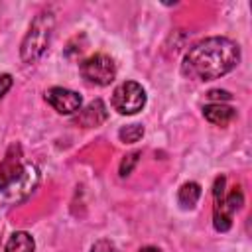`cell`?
<instances>
[{
	"mask_svg": "<svg viewBox=\"0 0 252 252\" xmlns=\"http://www.w3.org/2000/svg\"><path fill=\"white\" fill-rule=\"evenodd\" d=\"M110 104L118 114H136L146 106V91L136 81H124L112 91Z\"/></svg>",
	"mask_w": 252,
	"mask_h": 252,
	"instance_id": "cell-5",
	"label": "cell"
},
{
	"mask_svg": "<svg viewBox=\"0 0 252 252\" xmlns=\"http://www.w3.org/2000/svg\"><path fill=\"white\" fill-rule=\"evenodd\" d=\"M106 118H108V110H106L104 102H102L100 98H94V100H91L85 108H81L79 114H77L73 120H75L79 126L96 128V126H100L102 122H106Z\"/></svg>",
	"mask_w": 252,
	"mask_h": 252,
	"instance_id": "cell-8",
	"label": "cell"
},
{
	"mask_svg": "<svg viewBox=\"0 0 252 252\" xmlns=\"http://www.w3.org/2000/svg\"><path fill=\"white\" fill-rule=\"evenodd\" d=\"M33 250H35V240L30 232H24V230L14 232L8 238L4 248V252H33Z\"/></svg>",
	"mask_w": 252,
	"mask_h": 252,
	"instance_id": "cell-11",
	"label": "cell"
},
{
	"mask_svg": "<svg viewBox=\"0 0 252 252\" xmlns=\"http://www.w3.org/2000/svg\"><path fill=\"white\" fill-rule=\"evenodd\" d=\"M45 102L57 114H77L83 106V98L79 93L65 87H51L45 91Z\"/></svg>",
	"mask_w": 252,
	"mask_h": 252,
	"instance_id": "cell-7",
	"label": "cell"
},
{
	"mask_svg": "<svg viewBox=\"0 0 252 252\" xmlns=\"http://www.w3.org/2000/svg\"><path fill=\"white\" fill-rule=\"evenodd\" d=\"M79 71L87 83L98 85V87H106L116 79V63L106 53L89 55L87 59L81 61Z\"/></svg>",
	"mask_w": 252,
	"mask_h": 252,
	"instance_id": "cell-6",
	"label": "cell"
},
{
	"mask_svg": "<svg viewBox=\"0 0 252 252\" xmlns=\"http://www.w3.org/2000/svg\"><path fill=\"white\" fill-rule=\"evenodd\" d=\"M91 252H122L112 240H106V238H100L96 240L93 246H91Z\"/></svg>",
	"mask_w": 252,
	"mask_h": 252,
	"instance_id": "cell-15",
	"label": "cell"
},
{
	"mask_svg": "<svg viewBox=\"0 0 252 252\" xmlns=\"http://www.w3.org/2000/svg\"><path fill=\"white\" fill-rule=\"evenodd\" d=\"M140 156H142V152H130V154H126V156L122 158L120 167H118L120 177H128V175L134 171V167H136L138 161H140Z\"/></svg>",
	"mask_w": 252,
	"mask_h": 252,
	"instance_id": "cell-14",
	"label": "cell"
},
{
	"mask_svg": "<svg viewBox=\"0 0 252 252\" xmlns=\"http://www.w3.org/2000/svg\"><path fill=\"white\" fill-rule=\"evenodd\" d=\"M203 116L207 122L215 124V126H226L228 122H232L236 118V108L222 104V102H211L203 106Z\"/></svg>",
	"mask_w": 252,
	"mask_h": 252,
	"instance_id": "cell-10",
	"label": "cell"
},
{
	"mask_svg": "<svg viewBox=\"0 0 252 252\" xmlns=\"http://www.w3.org/2000/svg\"><path fill=\"white\" fill-rule=\"evenodd\" d=\"M209 98L222 102V100H228L230 98V93L228 91H220V89H213V91H209Z\"/></svg>",
	"mask_w": 252,
	"mask_h": 252,
	"instance_id": "cell-17",
	"label": "cell"
},
{
	"mask_svg": "<svg viewBox=\"0 0 252 252\" xmlns=\"http://www.w3.org/2000/svg\"><path fill=\"white\" fill-rule=\"evenodd\" d=\"M224 175H219L213 185V197H215V207H213V224L219 232H226L232 226V215L240 211L244 203V195L240 187H232L228 195H224Z\"/></svg>",
	"mask_w": 252,
	"mask_h": 252,
	"instance_id": "cell-3",
	"label": "cell"
},
{
	"mask_svg": "<svg viewBox=\"0 0 252 252\" xmlns=\"http://www.w3.org/2000/svg\"><path fill=\"white\" fill-rule=\"evenodd\" d=\"M53 30H55V14L49 8L41 10L32 20V24L22 39V45H20V57L26 65H33L41 59V55L49 47Z\"/></svg>",
	"mask_w": 252,
	"mask_h": 252,
	"instance_id": "cell-2",
	"label": "cell"
},
{
	"mask_svg": "<svg viewBox=\"0 0 252 252\" xmlns=\"http://www.w3.org/2000/svg\"><path fill=\"white\" fill-rule=\"evenodd\" d=\"M37 185H39V169L33 163L26 161L20 173L12 177L4 187H0V201L4 205H18L26 201L35 191Z\"/></svg>",
	"mask_w": 252,
	"mask_h": 252,
	"instance_id": "cell-4",
	"label": "cell"
},
{
	"mask_svg": "<svg viewBox=\"0 0 252 252\" xmlns=\"http://www.w3.org/2000/svg\"><path fill=\"white\" fill-rule=\"evenodd\" d=\"M199 199H201V185L197 181H187L177 191V203L183 209H193Z\"/></svg>",
	"mask_w": 252,
	"mask_h": 252,
	"instance_id": "cell-12",
	"label": "cell"
},
{
	"mask_svg": "<svg viewBox=\"0 0 252 252\" xmlns=\"http://www.w3.org/2000/svg\"><path fill=\"white\" fill-rule=\"evenodd\" d=\"M240 63V47L224 35H213L191 45L181 61V73L193 81H215Z\"/></svg>",
	"mask_w": 252,
	"mask_h": 252,
	"instance_id": "cell-1",
	"label": "cell"
},
{
	"mask_svg": "<svg viewBox=\"0 0 252 252\" xmlns=\"http://www.w3.org/2000/svg\"><path fill=\"white\" fill-rule=\"evenodd\" d=\"M142 136H144V126L142 124H126L118 130V138L124 144H136V142L142 140Z\"/></svg>",
	"mask_w": 252,
	"mask_h": 252,
	"instance_id": "cell-13",
	"label": "cell"
},
{
	"mask_svg": "<svg viewBox=\"0 0 252 252\" xmlns=\"http://www.w3.org/2000/svg\"><path fill=\"white\" fill-rule=\"evenodd\" d=\"M140 252H161L158 246H144V248H140Z\"/></svg>",
	"mask_w": 252,
	"mask_h": 252,
	"instance_id": "cell-18",
	"label": "cell"
},
{
	"mask_svg": "<svg viewBox=\"0 0 252 252\" xmlns=\"http://www.w3.org/2000/svg\"><path fill=\"white\" fill-rule=\"evenodd\" d=\"M12 75H8V73H4V75H0V98H4V94L12 89Z\"/></svg>",
	"mask_w": 252,
	"mask_h": 252,
	"instance_id": "cell-16",
	"label": "cell"
},
{
	"mask_svg": "<svg viewBox=\"0 0 252 252\" xmlns=\"http://www.w3.org/2000/svg\"><path fill=\"white\" fill-rule=\"evenodd\" d=\"M24 156H22V146L20 144H12L4 156V159L0 161V187H4L12 177H16L20 173V169L24 167Z\"/></svg>",
	"mask_w": 252,
	"mask_h": 252,
	"instance_id": "cell-9",
	"label": "cell"
}]
</instances>
